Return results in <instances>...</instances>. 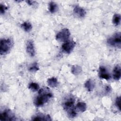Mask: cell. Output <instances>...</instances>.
<instances>
[{
	"instance_id": "cell-14",
	"label": "cell",
	"mask_w": 121,
	"mask_h": 121,
	"mask_svg": "<svg viewBox=\"0 0 121 121\" xmlns=\"http://www.w3.org/2000/svg\"><path fill=\"white\" fill-rule=\"evenodd\" d=\"M47 82L48 85L51 87H57L58 84L57 79L54 77L48 78L47 81Z\"/></svg>"
},
{
	"instance_id": "cell-15",
	"label": "cell",
	"mask_w": 121,
	"mask_h": 121,
	"mask_svg": "<svg viewBox=\"0 0 121 121\" xmlns=\"http://www.w3.org/2000/svg\"><path fill=\"white\" fill-rule=\"evenodd\" d=\"M77 108L81 112H85L86 109V103L83 102H78L76 105Z\"/></svg>"
},
{
	"instance_id": "cell-9",
	"label": "cell",
	"mask_w": 121,
	"mask_h": 121,
	"mask_svg": "<svg viewBox=\"0 0 121 121\" xmlns=\"http://www.w3.org/2000/svg\"><path fill=\"white\" fill-rule=\"evenodd\" d=\"M26 52H27L31 56H34L35 55V45L34 42L32 40H29L27 41L26 43Z\"/></svg>"
},
{
	"instance_id": "cell-17",
	"label": "cell",
	"mask_w": 121,
	"mask_h": 121,
	"mask_svg": "<svg viewBox=\"0 0 121 121\" xmlns=\"http://www.w3.org/2000/svg\"><path fill=\"white\" fill-rule=\"evenodd\" d=\"M58 9L57 5L56 3L53 1H51L49 4V10L52 13L55 12Z\"/></svg>"
},
{
	"instance_id": "cell-21",
	"label": "cell",
	"mask_w": 121,
	"mask_h": 121,
	"mask_svg": "<svg viewBox=\"0 0 121 121\" xmlns=\"http://www.w3.org/2000/svg\"><path fill=\"white\" fill-rule=\"evenodd\" d=\"M28 88L33 91H36L38 90L39 88V86L37 83L31 82L29 84Z\"/></svg>"
},
{
	"instance_id": "cell-22",
	"label": "cell",
	"mask_w": 121,
	"mask_h": 121,
	"mask_svg": "<svg viewBox=\"0 0 121 121\" xmlns=\"http://www.w3.org/2000/svg\"><path fill=\"white\" fill-rule=\"evenodd\" d=\"M115 105L117 108L120 111L121 110V97L120 96L117 97L115 100Z\"/></svg>"
},
{
	"instance_id": "cell-3",
	"label": "cell",
	"mask_w": 121,
	"mask_h": 121,
	"mask_svg": "<svg viewBox=\"0 0 121 121\" xmlns=\"http://www.w3.org/2000/svg\"><path fill=\"white\" fill-rule=\"evenodd\" d=\"M13 45L10 39H3L0 40V52L1 55H5L9 52Z\"/></svg>"
},
{
	"instance_id": "cell-10",
	"label": "cell",
	"mask_w": 121,
	"mask_h": 121,
	"mask_svg": "<svg viewBox=\"0 0 121 121\" xmlns=\"http://www.w3.org/2000/svg\"><path fill=\"white\" fill-rule=\"evenodd\" d=\"M73 12L77 16L79 17H84L86 14L85 10L79 6H76L75 7Z\"/></svg>"
},
{
	"instance_id": "cell-13",
	"label": "cell",
	"mask_w": 121,
	"mask_h": 121,
	"mask_svg": "<svg viewBox=\"0 0 121 121\" xmlns=\"http://www.w3.org/2000/svg\"><path fill=\"white\" fill-rule=\"evenodd\" d=\"M85 86L88 90V91H92L95 88V83L91 79H89L86 82L85 84Z\"/></svg>"
},
{
	"instance_id": "cell-20",
	"label": "cell",
	"mask_w": 121,
	"mask_h": 121,
	"mask_svg": "<svg viewBox=\"0 0 121 121\" xmlns=\"http://www.w3.org/2000/svg\"><path fill=\"white\" fill-rule=\"evenodd\" d=\"M39 69L38 63L37 62H34L31 64V65L29 67L28 69L30 71L32 72H35L38 71Z\"/></svg>"
},
{
	"instance_id": "cell-19",
	"label": "cell",
	"mask_w": 121,
	"mask_h": 121,
	"mask_svg": "<svg viewBox=\"0 0 121 121\" xmlns=\"http://www.w3.org/2000/svg\"><path fill=\"white\" fill-rule=\"evenodd\" d=\"M121 22V15L119 14H115L113 16L112 22L115 26H118Z\"/></svg>"
},
{
	"instance_id": "cell-4",
	"label": "cell",
	"mask_w": 121,
	"mask_h": 121,
	"mask_svg": "<svg viewBox=\"0 0 121 121\" xmlns=\"http://www.w3.org/2000/svg\"><path fill=\"white\" fill-rule=\"evenodd\" d=\"M107 43L109 45L113 47L121 48V34L120 32H117L107 39Z\"/></svg>"
},
{
	"instance_id": "cell-11",
	"label": "cell",
	"mask_w": 121,
	"mask_h": 121,
	"mask_svg": "<svg viewBox=\"0 0 121 121\" xmlns=\"http://www.w3.org/2000/svg\"><path fill=\"white\" fill-rule=\"evenodd\" d=\"M33 121H51L52 119L49 115L39 114L32 117Z\"/></svg>"
},
{
	"instance_id": "cell-8",
	"label": "cell",
	"mask_w": 121,
	"mask_h": 121,
	"mask_svg": "<svg viewBox=\"0 0 121 121\" xmlns=\"http://www.w3.org/2000/svg\"><path fill=\"white\" fill-rule=\"evenodd\" d=\"M99 77L101 78L109 80L110 78V75L109 74L107 69L104 66H101L99 67Z\"/></svg>"
},
{
	"instance_id": "cell-18",
	"label": "cell",
	"mask_w": 121,
	"mask_h": 121,
	"mask_svg": "<svg viewBox=\"0 0 121 121\" xmlns=\"http://www.w3.org/2000/svg\"><path fill=\"white\" fill-rule=\"evenodd\" d=\"M82 71V68L78 65H74L71 68V72L74 75H77L80 73Z\"/></svg>"
},
{
	"instance_id": "cell-1",
	"label": "cell",
	"mask_w": 121,
	"mask_h": 121,
	"mask_svg": "<svg viewBox=\"0 0 121 121\" xmlns=\"http://www.w3.org/2000/svg\"><path fill=\"white\" fill-rule=\"evenodd\" d=\"M52 97V95L48 88H42L39 90L38 95L34 100V104L37 107L43 106Z\"/></svg>"
},
{
	"instance_id": "cell-24",
	"label": "cell",
	"mask_w": 121,
	"mask_h": 121,
	"mask_svg": "<svg viewBox=\"0 0 121 121\" xmlns=\"http://www.w3.org/2000/svg\"><path fill=\"white\" fill-rule=\"evenodd\" d=\"M105 90H106V92H110L111 91V87L110 86H106L105 87Z\"/></svg>"
},
{
	"instance_id": "cell-12",
	"label": "cell",
	"mask_w": 121,
	"mask_h": 121,
	"mask_svg": "<svg viewBox=\"0 0 121 121\" xmlns=\"http://www.w3.org/2000/svg\"><path fill=\"white\" fill-rule=\"evenodd\" d=\"M113 78L116 80L121 78V67L119 65L116 66L113 70Z\"/></svg>"
},
{
	"instance_id": "cell-7",
	"label": "cell",
	"mask_w": 121,
	"mask_h": 121,
	"mask_svg": "<svg viewBox=\"0 0 121 121\" xmlns=\"http://www.w3.org/2000/svg\"><path fill=\"white\" fill-rule=\"evenodd\" d=\"M75 44L76 43L74 41L72 40H68L62 44L61 48L64 52L69 53L74 48Z\"/></svg>"
},
{
	"instance_id": "cell-23",
	"label": "cell",
	"mask_w": 121,
	"mask_h": 121,
	"mask_svg": "<svg viewBox=\"0 0 121 121\" xmlns=\"http://www.w3.org/2000/svg\"><path fill=\"white\" fill-rule=\"evenodd\" d=\"M7 7L5 6L4 5H2V4H0V13L1 14H3L5 13V11L7 9Z\"/></svg>"
},
{
	"instance_id": "cell-16",
	"label": "cell",
	"mask_w": 121,
	"mask_h": 121,
	"mask_svg": "<svg viewBox=\"0 0 121 121\" xmlns=\"http://www.w3.org/2000/svg\"><path fill=\"white\" fill-rule=\"evenodd\" d=\"M21 27L26 32H29L32 28L31 24L27 21L24 22L23 24H22Z\"/></svg>"
},
{
	"instance_id": "cell-5",
	"label": "cell",
	"mask_w": 121,
	"mask_h": 121,
	"mask_svg": "<svg viewBox=\"0 0 121 121\" xmlns=\"http://www.w3.org/2000/svg\"><path fill=\"white\" fill-rule=\"evenodd\" d=\"M70 35L69 30L67 28H63L56 35V39L59 42H66L68 41Z\"/></svg>"
},
{
	"instance_id": "cell-2",
	"label": "cell",
	"mask_w": 121,
	"mask_h": 121,
	"mask_svg": "<svg viewBox=\"0 0 121 121\" xmlns=\"http://www.w3.org/2000/svg\"><path fill=\"white\" fill-rule=\"evenodd\" d=\"M74 99L70 97L67 98L63 104L64 109L67 112L69 116L71 118H74L77 115V112L74 106Z\"/></svg>"
},
{
	"instance_id": "cell-6",
	"label": "cell",
	"mask_w": 121,
	"mask_h": 121,
	"mask_svg": "<svg viewBox=\"0 0 121 121\" xmlns=\"http://www.w3.org/2000/svg\"><path fill=\"white\" fill-rule=\"evenodd\" d=\"M0 120L14 121L15 120V116L11 111L9 109H7L1 113Z\"/></svg>"
}]
</instances>
